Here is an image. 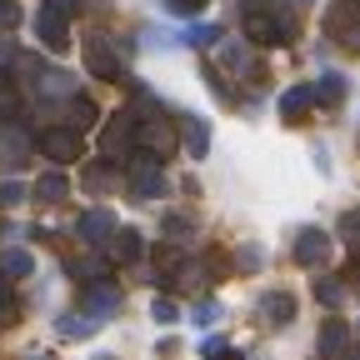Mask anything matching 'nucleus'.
<instances>
[{"label": "nucleus", "instance_id": "nucleus-1", "mask_svg": "<svg viewBox=\"0 0 360 360\" xmlns=\"http://www.w3.org/2000/svg\"><path fill=\"white\" fill-rule=\"evenodd\" d=\"M240 20H245V35L255 45H285V40H295V15L281 6V0H245Z\"/></svg>", "mask_w": 360, "mask_h": 360}, {"label": "nucleus", "instance_id": "nucleus-2", "mask_svg": "<svg viewBox=\"0 0 360 360\" xmlns=\"http://www.w3.org/2000/svg\"><path fill=\"white\" fill-rule=\"evenodd\" d=\"M35 35L51 51H65L70 45V0H45L40 15H35Z\"/></svg>", "mask_w": 360, "mask_h": 360}, {"label": "nucleus", "instance_id": "nucleus-3", "mask_svg": "<svg viewBox=\"0 0 360 360\" xmlns=\"http://www.w3.org/2000/svg\"><path fill=\"white\" fill-rule=\"evenodd\" d=\"M85 70L96 75V80H120V75H125L120 51H115L110 35H90V40H85Z\"/></svg>", "mask_w": 360, "mask_h": 360}, {"label": "nucleus", "instance_id": "nucleus-4", "mask_svg": "<svg viewBox=\"0 0 360 360\" xmlns=\"http://www.w3.org/2000/svg\"><path fill=\"white\" fill-rule=\"evenodd\" d=\"M130 195L135 200H160L165 195V170L155 155H135L130 160Z\"/></svg>", "mask_w": 360, "mask_h": 360}, {"label": "nucleus", "instance_id": "nucleus-5", "mask_svg": "<svg viewBox=\"0 0 360 360\" xmlns=\"http://www.w3.org/2000/svg\"><path fill=\"white\" fill-rule=\"evenodd\" d=\"M135 110H120V115H110V125H105V135H101V155L105 160H120L130 146H135Z\"/></svg>", "mask_w": 360, "mask_h": 360}, {"label": "nucleus", "instance_id": "nucleus-6", "mask_svg": "<svg viewBox=\"0 0 360 360\" xmlns=\"http://www.w3.org/2000/svg\"><path fill=\"white\" fill-rule=\"evenodd\" d=\"M35 146H40V155H45V160L65 165V160H75V155H80V130H75V125H56V130H45Z\"/></svg>", "mask_w": 360, "mask_h": 360}, {"label": "nucleus", "instance_id": "nucleus-7", "mask_svg": "<svg viewBox=\"0 0 360 360\" xmlns=\"http://www.w3.org/2000/svg\"><path fill=\"white\" fill-rule=\"evenodd\" d=\"M355 30H360V0H330L326 35H330V40H350Z\"/></svg>", "mask_w": 360, "mask_h": 360}, {"label": "nucleus", "instance_id": "nucleus-8", "mask_svg": "<svg viewBox=\"0 0 360 360\" xmlns=\"http://www.w3.org/2000/svg\"><path fill=\"white\" fill-rule=\"evenodd\" d=\"M295 260H300L305 270L326 265V260H330V236H326V231H315V225H305V231L295 236Z\"/></svg>", "mask_w": 360, "mask_h": 360}, {"label": "nucleus", "instance_id": "nucleus-9", "mask_svg": "<svg viewBox=\"0 0 360 360\" xmlns=\"http://www.w3.org/2000/svg\"><path fill=\"white\" fill-rule=\"evenodd\" d=\"M135 141H141V150L146 155H170L175 150V135H170V125L165 120H141V125H135Z\"/></svg>", "mask_w": 360, "mask_h": 360}, {"label": "nucleus", "instance_id": "nucleus-10", "mask_svg": "<svg viewBox=\"0 0 360 360\" xmlns=\"http://www.w3.org/2000/svg\"><path fill=\"white\" fill-rule=\"evenodd\" d=\"M260 321H265L270 330L290 326V321H295V295H290V290H270V295H260Z\"/></svg>", "mask_w": 360, "mask_h": 360}, {"label": "nucleus", "instance_id": "nucleus-11", "mask_svg": "<svg viewBox=\"0 0 360 360\" xmlns=\"http://www.w3.org/2000/svg\"><path fill=\"white\" fill-rule=\"evenodd\" d=\"M75 231H80L85 245H105V240L115 236V215H110V210H85Z\"/></svg>", "mask_w": 360, "mask_h": 360}, {"label": "nucleus", "instance_id": "nucleus-12", "mask_svg": "<svg viewBox=\"0 0 360 360\" xmlns=\"http://www.w3.org/2000/svg\"><path fill=\"white\" fill-rule=\"evenodd\" d=\"M80 305H85L90 321H101V326H105V315L120 305V290H115V285H85V300H80Z\"/></svg>", "mask_w": 360, "mask_h": 360}, {"label": "nucleus", "instance_id": "nucleus-13", "mask_svg": "<svg viewBox=\"0 0 360 360\" xmlns=\"http://www.w3.org/2000/svg\"><path fill=\"white\" fill-rule=\"evenodd\" d=\"M105 245H110V260H115V265H135V260L146 255V240H141V231H115Z\"/></svg>", "mask_w": 360, "mask_h": 360}, {"label": "nucleus", "instance_id": "nucleus-14", "mask_svg": "<svg viewBox=\"0 0 360 360\" xmlns=\"http://www.w3.org/2000/svg\"><path fill=\"white\" fill-rule=\"evenodd\" d=\"M345 350H350L345 321H326V330H321V355H326V360H345Z\"/></svg>", "mask_w": 360, "mask_h": 360}, {"label": "nucleus", "instance_id": "nucleus-15", "mask_svg": "<svg viewBox=\"0 0 360 360\" xmlns=\"http://www.w3.org/2000/svg\"><path fill=\"white\" fill-rule=\"evenodd\" d=\"M310 105H315L310 85H290L285 96H281V115H285V120H305V115H310Z\"/></svg>", "mask_w": 360, "mask_h": 360}, {"label": "nucleus", "instance_id": "nucleus-16", "mask_svg": "<svg viewBox=\"0 0 360 360\" xmlns=\"http://www.w3.org/2000/svg\"><path fill=\"white\" fill-rule=\"evenodd\" d=\"M56 330H60L65 340H85V335H96V330H101V321H90V315H85V310H65Z\"/></svg>", "mask_w": 360, "mask_h": 360}, {"label": "nucleus", "instance_id": "nucleus-17", "mask_svg": "<svg viewBox=\"0 0 360 360\" xmlns=\"http://www.w3.org/2000/svg\"><path fill=\"white\" fill-rule=\"evenodd\" d=\"M70 195V180L60 175V170H51V175H40V186H35V200H45V205H60Z\"/></svg>", "mask_w": 360, "mask_h": 360}, {"label": "nucleus", "instance_id": "nucleus-18", "mask_svg": "<svg viewBox=\"0 0 360 360\" xmlns=\"http://www.w3.org/2000/svg\"><path fill=\"white\" fill-rule=\"evenodd\" d=\"M205 276H210L205 260H180V265H175V285H180V290H200Z\"/></svg>", "mask_w": 360, "mask_h": 360}, {"label": "nucleus", "instance_id": "nucleus-19", "mask_svg": "<svg viewBox=\"0 0 360 360\" xmlns=\"http://www.w3.org/2000/svg\"><path fill=\"white\" fill-rule=\"evenodd\" d=\"M180 125H186V150L200 160V155L210 150V130H205V120H200V115H186Z\"/></svg>", "mask_w": 360, "mask_h": 360}, {"label": "nucleus", "instance_id": "nucleus-20", "mask_svg": "<svg viewBox=\"0 0 360 360\" xmlns=\"http://www.w3.org/2000/svg\"><path fill=\"white\" fill-rule=\"evenodd\" d=\"M310 96L321 101V105H340L345 101V75H335V70L321 75V85H310Z\"/></svg>", "mask_w": 360, "mask_h": 360}, {"label": "nucleus", "instance_id": "nucleus-21", "mask_svg": "<svg viewBox=\"0 0 360 360\" xmlns=\"http://www.w3.org/2000/svg\"><path fill=\"white\" fill-rule=\"evenodd\" d=\"M25 135H0V165H25Z\"/></svg>", "mask_w": 360, "mask_h": 360}, {"label": "nucleus", "instance_id": "nucleus-22", "mask_svg": "<svg viewBox=\"0 0 360 360\" xmlns=\"http://www.w3.org/2000/svg\"><path fill=\"white\" fill-rule=\"evenodd\" d=\"M0 270H6V276H30V270H35V255H30V250H6V255H0Z\"/></svg>", "mask_w": 360, "mask_h": 360}, {"label": "nucleus", "instance_id": "nucleus-23", "mask_svg": "<svg viewBox=\"0 0 360 360\" xmlns=\"http://www.w3.org/2000/svg\"><path fill=\"white\" fill-rule=\"evenodd\" d=\"M191 236H195V220H186V215H165V240L186 245Z\"/></svg>", "mask_w": 360, "mask_h": 360}, {"label": "nucleus", "instance_id": "nucleus-24", "mask_svg": "<svg viewBox=\"0 0 360 360\" xmlns=\"http://www.w3.org/2000/svg\"><path fill=\"white\" fill-rule=\"evenodd\" d=\"M315 300H321V305H330V310H335V305L345 300V285H340V281H315Z\"/></svg>", "mask_w": 360, "mask_h": 360}, {"label": "nucleus", "instance_id": "nucleus-25", "mask_svg": "<svg viewBox=\"0 0 360 360\" xmlns=\"http://www.w3.org/2000/svg\"><path fill=\"white\" fill-rule=\"evenodd\" d=\"M40 90H45V96H70L75 80H70V75H60V70H51V75H40Z\"/></svg>", "mask_w": 360, "mask_h": 360}, {"label": "nucleus", "instance_id": "nucleus-26", "mask_svg": "<svg viewBox=\"0 0 360 360\" xmlns=\"http://www.w3.org/2000/svg\"><path fill=\"white\" fill-rule=\"evenodd\" d=\"M340 240L360 250V210H345V215H340Z\"/></svg>", "mask_w": 360, "mask_h": 360}, {"label": "nucleus", "instance_id": "nucleus-27", "mask_svg": "<svg viewBox=\"0 0 360 360\" xmlns=\"http://www.w3.org/2000/svg\"><path fill=\"white\" fill-rule=\"evenodd\" d=\"M70 115H75V125H96V115H101V110H96V101L75 96V101H70Z\"/></svg>", "mask_w": 360, "mask_h": 360}, {"label": "nucleus", "instance_id": "nucleus-28", "mask_svg": "<svg viewBox=\"0 0 360 360\" xmlns=\"http://www.w3.org/2000/svg\"><path fill=\"white\" fill-rule=\"evenodd\" d=\"M215 321H220V305H215V300H200V305H195V326H205V330H210Z\"/></svg>", "mask_w": 360, "mask_h": 360}, {"label": "nucleus", "instance_id": "nucleus-29", "mask_svg": "<svg viewBox=\"0 0 360 360\" xmlns=\"http://www.w3.org/2000/svg\"><path fill=\"white\" fill-rule=\"evenodd\" d=\"M85 191H110V170H85Z\"/></svg>", "mask_w": 360, "mask_h": 360}, {"label": "nucleus", "instance_id": "nucleus-30", "mask_svg": "<svg viewBox=\"0 0 360 360\" xmlns=\"http://www.w3.org/2000/svg\"><path fill=\"white\" fill-rule=\"evenodd\" d=\"M15 20H20V6L15 0H0V30H15Z\"/></svg>", "mask_w": 360, "mask_h": 360}, {"label": "nucleus", "instance_id": "nucleus-31", "mask_svg": "<svg viewBox=\"0 0 360 360\" xmlns=\"http://www.w3.org/2000/svg\"><path fill=\"white\" fill-rule=\"evenodd\" d=\"M150 310H155V321H165V326H170V321H180V310H175V300H165V295H160V300H155Z\"/></svg>", "mask_w": 360, "mask_h": 360}, {"label": "nucleus", "instance_id": "nucleus-32", "mask_svg": "<svg viewBox=\"0 0 360 360\" xmlns=\"http://www.w3.org/2000/svg\"><path fill=\"white\" fill-rule=\"evenodd\" d=\"M215 35H220L215 25H195V30H191L186 40H191V45H215Z\"/></svg>", "mask_w": 360, "mask_h": 360}, {"label": "nucleus", "instance_id": "nucleus-33", "mask_svg": "<svg viewBox=\"0 0 360 360\" xmlns=\"http://www.w3.org/2000/svg\"><path fill=\"white\" fill-rule=\"evenodd\" d=\"M15 310V300H11V276L0 270V315H11Z\"/></svg>", "mask_w": 360, "mask_h": 360}, {"label": "nucleus", "instance_id": "nucleus-34", "mask_svg": "<svg viewBox=\"0 0 360 360\" xmlns=\"http://www.w3.org/2000/svg\"><path fill=\"white\" fill-rule=\"evenodd\" d=\"M165 6H170L175 15H195V11L205 6V0H165Z\"/></svg>", "mask_w": 360, "mask_h": 360}, {"label": "nucleus", "instance_id": "nucleus-35", "mask_svg": "<svg viewBox=\"0 0 360 360\" xmlns=\"http://www.w3.org/2000/svg\"><path fill=\"white\" fill-rule=\"evenodd\" d=\"M260 260H265V255H260L255 245H245V250H240V265H245V270H260Z\"/></svg>", "mask_w": 360, "mask_h": 360}, {"label": "nucleus", "instance_id": "nucleus-36", "mask_svg": "<svg viewBox=\"0 0 360 360\" xmlns=\"http://www.w3.org/2000/svg\"><path fill=\"white\" fill-rule=\"evenodd\" d=\"M20 195H25V191H20V186H15V180H11V186H0V205H15V200H20Z\"/></svg>", "mask_w": 360, "mask_h": 360}, {"label": "nucleus", "instance_id": "nucleus-37", "mask_svg": "<svg viewBox=\"0 0 360 360\" xmlns=\"http://www.w3.org/2000/svg\"><path fill=\"white\" fill-rule=\"evenodd\" d=\"M205 360H245L240 350H215V355H205Z\"/></svg>", "mask_w": 360, "mask_h": 360}, {"label": "nucleus", "instance_id": "nucleus-38", "mask_svg": "<svg viewBox=\"0 0 360 360\" xmlns=\"http://www.w3.org/2000/svg\"><path fill=\"white\" fill-rule=\"evenodd\" d=\"M345 360H360V350H345Z\"/></svg>", "mask_w": 360, "mask_h": 360}, {"label": "nucleus", "instance_id": "nucleus-39", "mask_svg": "<svg viewBox=\"0 0 360 360\" xmlns=\"http://www.w3.org/2000/svg\"><path fill=\"white\" fill-rule=\"evenodd\" d=\"M25 360H51V355H25Z\"/></svg>", "mask_w": 360, "mask_h": 360}, {"label": "nucleus", "instance_id": "nucleus-40", "mask_svg": "<svg viewBox=\"0 0 360 360\" xmlns=\"http://www.w3.org/2000/svg\"><path fill=\"white\" fill-rule=\"evenodd\" d=\"M96 360H115V355H96Z\"/></svg>", "mask_w": 360, "mask_h": 360}]
</instances>
